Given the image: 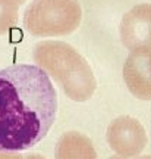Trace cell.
Returning <instances> with one entry per match:
<instances>
[{"label":"cell","mask_w":151,"mask_h":159,"mask_svg":"<svg viewBox=\"0 0 151 159\" xmlns=\"http://www.w3.org/2000/svg\"><path fill=\"white\" fill-rule=\"evenodd\" d=\"M129 90L141 99H151V49L131 50L123 66Z\"/></svg>","instance_id":"5b68a950"},{"label":"cell","mask_w":151,"mask_h":159,"mask_svg":"<svg viewBox=\"0 0 151 159\" xmlns=\"http://www.w3.org/2000/svg\"><path fill=\"white\" fill-rule=\"evenodd\" d=\"M120 40L128 50L151 49V5L141 3L134 6L122 16Z\"/></svg>","instance_id":"277c9868"},{"label":"cell","mask_w":151,"mask_h":159,"mask_svg":"<svg viewBox=\"0 0 151 159\" xmlns=\"http://www.w3.org/2000/svg\"><path fill=\"white\" fill-rule=\"evenodd\" d=\"M34 62L59 83L63 91L76 102H84L93 94L95 78L88 62L78 50L59 40H45L34 46Z\"/></svg>","instance_id":"7a4b0ae2"},{"label":"cell","mask_w":151,"mask_h":159,"mask_svg":"<svg viewBox=\"0 0 151 159\" xmlns=\"http://www.w3.org/2000/svg\"><path fill=\"white\" fill-rule=\"evenodd\" d=\"M18 3H19V5H22V3H25V0H16Z\"/></svg>","instance_id":"30bf717a"},{"label":"cell","mask_w":151,"mask_h":159,"mask_svg":"<svg viewBox=\"0 0 151 159\" xmlns=\"http://www.w3.org/2000/svg\"><path fill=\"white\" fill-rule=\"evenodd\" d=\"M82 19L78 0H32L24 13V30L34 37L73 33Z\"/></svg>","instance_id":"3957f363"},{"label":"cell","mask_w":151,"mask_h":159,"mask_svg":"<svg viewBox=\"0 0 151 159\" xmlns=\"http://www.w3.org/2000/svg\"><path fill=\"white\" fill-rule=\"evenodd\" d=\"M0 159H44L37 153L32 155H18L15 152H0Z\"/></svg>","instance_id":"9c48e42d"},{"label":"cell","mask_w":151,"mask_h":159,"mask_svg":"<svg viewBox=\"0 0 151 159\" xmlns=\"http://www.w3.org/2000/svg\"><path fill=\"white\" fill-rule=\"evenodd\" d=\"M107 140L110 148L122 155H135L144 148L145 136L144 130L135 119L122 116L114 119L109 130H107Z\"/></svg>","instance_id":"8992f818"},{"label":"cell","mask_w":151,"mask_h":159,"mask_svg":"<svg viewBox=\"0 0 151 159\" xmlns=\"http://www.w3.org/2000/svg\"><path fill=\"white\" fill-rule=\"evenodd\" d=\"M19 6L16 0H0V35L9 33L16 25Z\"/></svg>","instance_id":"ba28073f"},{"label":"cell","mask_w":151,"mask_h":159,"mask_svg":"<svg viewBox=\"0 0 151 159\" xmlns=\"http://www.w3.org/2000/svg\"><path fill=\"white\" fill-rule=\"evenodd\" d=\"M57 93L37 65L15 63L0 71V152L40 143L56 121Z\"/></svg>","instance_id":"6da1fadb"},{"label":"cell","mask_w":151,"mask_h":159,"mask_svg":"<svg viewBox=\"0 0 151 159\" xmlns=\"http://www.w3.org/2000/svg\"><path fill=\"white\" fill-rule=\"evenodd\" d=\"M56 159H97L90 139L76 131L66 133L59 139Z\"/></svg>","instance_id":"52a82bcc"}]
</instances>
